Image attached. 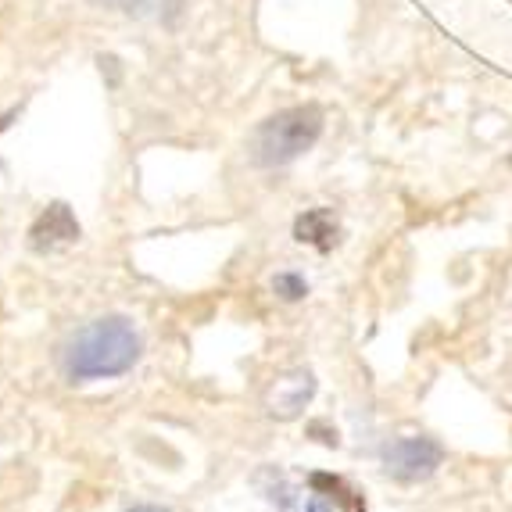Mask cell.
Segmentation results:
<instances>
[{
	"mask_svg": "<svg viewBox=\"0 0 512 512\" xmlns=\"http://www.w3.org/2000/svg\"><path fill=\"white\" fill-rule=\"evenodd\" d=\"M129 512H172V509H165V505H133Z\"/></svg>",
	"mask_w": 512,
	"mask_h": 512,
	"instance_id": "12",
	"label": "cell"
},
{
	"mask_svg": "<svg viewBox=\"0 0 512 512\" xmlns=\"http://www.w3.org/2000/svg\"><path fill=\"white\" fill-rule=\"evenodd\" d=\"M294 240L298 244H312L316 251H330L341 240V222L333 215V208H308L294 222Z\"/></svg>",
	"mask_w": 512,
	"mask_h": 512,
	"instance_id": "6",
	"label": "cell"
},
{
	"mask_svg": "<svg viewBox=\"0 0 512 512\" xmlns=\"http://www.w3.org/2000/svg\"><path fill=\"white\" fill-rule=\"evenodd\" d=\"M308 484H312V491H330V498L341 505L344 512H366V498H362L359 491H351L341 477H330V473H312V477H308Z\"/></svg>",
	"mask_w": 512,
	"mask_h": 512,
	"instance_id": "9",
	"label": "cell"
},
{
	"mask_svg": "<svg viewBox=\"0 0 512 512\" xmlns=\"http://www.w3.org/2000/svg\"><path fill=\"white\" fill-rule=\"evenodd\" d=\"M305 512H337V505H333V498H326L323 491H312L305 502Z\"/></svg>",
	"mask_w": 512,
	"mask_h": 512,
	"instance_id": "11",
	"label": "cell"
},
{
	"mask_svg": "<svg viewBox=\"0 0 512 512\" xmlns=\"http://www.w3.org/2000/svg\"><path fill=\"white\" fill-rule=\"evenodd\" d=\"M94 4L129 18H144V22H162V26H176L183 11V0H94Z\"/></svg>",
	"mask_w": 512,
	"mask_h": 512,
	"instance_id": "7",
	"label": "cell"
},
{
	"mask_svg": "<svg viewBox=\"0 0 512 512\" xmlns=\"http://www.w3.org/2000/svg\"><path fill=\"white\" fill-rule=\"evenodd\" d=\"M323 108L319 104H294L269 119H262L248 137V158L258 169H280L301 158L323 137Z\"/></svg>",
	"mask_w": 512,
	"mask_h": 512,
	"instance_id": "2",
	"label": "cell"
},
{
	"mask_svg": "<svg viewBox=\"0 0 512 512\" xmlns=\"http://www.w3.org/2000/svg\"><path fill=\"white\" fill-rule=\"evenodd\" d=\"M11 119H15V111H0V133L11 126Z\"/></svg>",
	"mask_w": 512,
	"mask_h": 512,
	"instance_id": "13",
	"label": "cell"
},
{
	"mask_svg": "<svg viewBox=\"0 0 512 512\" xmlns=\"http://www.w3.org/2000/svg\"><path fill=\"white\" fill-rule=\"evenodd\" d=\"M255 487H262L265 498L276 505V512H294V509H298V495H294L291 480H287V473H283V470H276V466L255 473Z\"/></svg>",
	"mask_w": 512,
	"mask_h": 512,
	"instance_id": "8",
	"label": "cell"
},
{
	"mask_svg": "<svg viewBox=\"0 0 512 512\" xmlns=\"http://www.w3.org/2000/svg\"><path fill=\"white\" fill-rule=\"evenodd\" d=\"M444 462V448L434 437H394L380 448V466L387 477L402 484H419L430 480Z\"/></svg>",
	"mask_w": 512,
	"mask_h": 512,
	"instance_id": "3",
	"label": "cell"
},
{
	"mask_svg": "<svg viewBox=\"0 0 512 512\" xmlns=\"http://www.w3.org/2000/svg\"><path fill=\"white\" fill-rule=\"evenodd\" d=\"M316 398V376L308 369H291V373L276 376L269 391H265V412L273 419H298L305 405Z\"/></svg>",
	"mask_w": 512,
	"mask_h": 512,
	"instance_id": "4",
	"label": "cell"
},
{
	"mask_svg": "<svg viewBox=\"0 0 512 512\" xmlns=\"http://www.w3.org/2000/svg\"><path fill=\"white\" fill-rule=\"evenodd\" d=\"M273 291L280 301H301L308 294V280L301 273H276L273 276Z\"/></svg>",
	"mask_w": 512,
	"mask_h": 512,
	"instance_id": "10",
	"label": "cell"
},
{
	"mask_svg": "<svg viewBox=\"0 0 512 512\" xmlns=\"http://www.w3.org/2000/svg\"><path fill=\"white\" fill-rule=\"evenodd\" d=\"M140 359V333L126 316H104L86 323L65 348L69 380H108L122 376Z\"/></svg>",
	"mask_w": 512,
	"mask_h": 512,
	"instance_id": "1",
	"label": "cell"
},
{
	"mask_svg": "<svg viewBox=\"0 0 512 512\" xmlns=\"http://www.w3.org/2000/svg\"><path fill=\"white\" fill-rule=\"evenodd\" d=\"M79 233L83 230H79V219L72 215V208L65 205V201H54V205H47L40 215H36L33 230H29V244H33V251L47 255V251L76 244Z\"/></svg>",
	"mask_w": 512,
	"mask_h": 512,
	"instance_id": "5",
	"label": "cell"
}]
</instances>
